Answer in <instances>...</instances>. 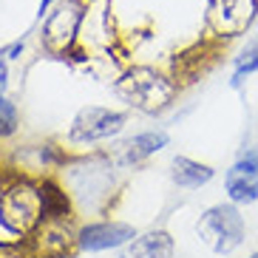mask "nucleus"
Instances as JSON below:
<instances>
[{
  "instance_id": "nucleus-1",
  "label": "nucleus",
  "mask_w": 258,
  "mask_h": 258,
  "mask_svg": "<svg viewBox=\"0 0 258 258\" xmlns=\"http://www.w3.org/2000/svg\"><path fill=\"white\" fill-rule=\"evenodd\" d=\"M46 219L43 179L17 176L0 184V230L12 238H29Z\"/></svg>"
},
{
  "instance_id": "nucleus-2",
  "label": "nucleus",
  "mask_w": 258,
  "mask_h": 258,
  "mask_svg": "<svg viewBox=\"0 0 258 258\" xmlns=\"http://www.w3.org/2000/svg\"><path fill=\"white\" fill-rule=\"evenodd\" d=\"M176 94H179V85L173 77L151 66H131L116 80V97L139 114H165L173 105Z\"/></svg>"
},
{
  "instance_id": "nucleus-3",
  "label": "nucleus",
  "mask_w": 258,
  "mask_h": 258,
  "mask_svg": "<svg viewBox=\"0 0 258 258\" xmlns=\"http://www.w3.org/2000/svg\"><path fill=\"white\" fill-rule=\"evenodd\" d=\"M196 235L210 252L216 255H230L247 241V224L233 202H221V205L207 207L196 221Z\"/></svg>"
},
{
  "instance_id": "nucleus-4",
  "label": "nucleus",
  "mask_w": 258,
  "mask_h": 258,
  "mask_svg": "<svg viewBox=\"0 0 258 258\" xmlns=\"http://www.w3.org/2000/svg\"><path fill=\"white\" fill-rule=\"evenodd\" d=\"M88 3L91 0H57L48 15L40 20V46L54 57H69L74 51L80 29H83L85 17H88Z\"/></svg>"
},
{
  "instance_id": "nucleus-5",
  "label": "nucleus",
  "mask_w": 258,
  "mask_h": 258,
  "mask_svg": "<svg viewBox=\"0 0 258 258\" xmlns=\"http://www.w3.org/2000/svg\"><path fill=\"white\" fill-rule=\"evenodd\" d=\"M207 31L213 40L227 43L247 34L258 20V0H207Z\"/></svg>"
},
{
  "instance_id": "nucleus-6",
  "label": "nucleus",
  "mask_w": 258,
  "mask_h": 258,
  "mask_svg": "<svg viewBox=\"0 0 258 258\" xmlns=\"http://www.w3.org/2000/svg\"><path fill=\"white\" fill-rule=\"evenodd\" d=\"M128 125V114L116 108H102V105H85L80 108L71 119L69 128V142L71 145H97L116 139Z\"/></svg>"
},
{
  "instance_id": "nucleus-7",
  "label": "nucleus",
  "mask_w": 258,
  "mask_h": 258,
  "mask_svg": "<svg viewBox=\"0 0 258 258\" xmlns=\"http://www.w3.org/2000/svg\"><path fill=\"white\" fill-rule=\"evenodd\" d=\"M224 196L233 205H255L258 202V148L244 151L224 173Z\"/></svg>"
},
{
  "instance_id": "nucleus-8",
  "label": "nucleus",
  "mask_w": 258,
  "mask_h": 258,
  "mask_svg": "<svg viewBox=\"0 0 258 258\" xmlns=\"http://www.w3.org/2000/svg\"><path fill=\"white\" fill-rule=\"evenodd\" d=\"M69 219L71 216L43 219V224L26 238V244L31 247V252H34L37 258H62L66 255V252L77 244V233H71Z\"/></svg>"
},
{
  "instance_id": "nucleus-9",
  "label": "nucleus",
  "mask_w": 258,
  "mask_h": 258,
  "mask_svg": "<svg viewBox=\"0 0 258 258\" xmlns=\"http://www.w3.org/2000/svg\"><path fill=\"white\" fill-rule=\"evenodd\" d=\"M134 235H137V230L131 227V224L116 221V219H105V221L85 224L77 233V247L85 252H108V250L128 247L134 241Z\"/></svg>"
},
{
  "instance_id": "nucleus-10",
  "label": "nucleus",
  "mask_w": 258,
  "mask_h": 258,
  "mask_svg": "<svg viewBox=\"0 0 258 258\" xmlns=\"http://www.w3.org/2000/svg\"><path fill=\"white\" fill-rule=\"evenodd\" d=\"M167 142H170V137H167L165 131H159V128L142 131V134H137V137L125 139V142L116 148L114 162H116V165H122V167L142 165V162H148L151 156H156L159 151H165Z\"/></svg>"
},
{
  "instance_id": "nucleus-11",
  "label": "nucleus",
  "mask_w": 258,
  "mask_h": 258,
  "mask_svg": "<svg viewBox=\"0 0 258 258\" xmlns=\"http://www.w3.org/2000/svg\"><path fill=\"white\" fill-rule=\"evenodd\" d=\"M216 179V170L210 165L190 156H176L170 162V182L182 190H202L205 184H210Z\"/></svg>"
},
{
  "instance_id": "nucleus-12",
  "label": "nucleus",
  "mask_w": 258,
  "mask_h": 258,
  "mask_svg": "<svg viewBox=\"0 0 258 258\" xmlns=\"http://www.w3.org/2000/svg\"><path fill=\"white\" fill-rule=\"evenodd\" d=\"M176 244L167 230H148L134 235V241L125 247V258H173Z\"/></svg>"
},
{
  "instance_id": "nucleus-13",
  "label": "nucleus",
  "mask_w": 258,
  "mask_h": 258,
  "mask_svg": "<svg viewBox=\"0 0 258 258\" xmlns=\"http://www.w3.org/2000/svg\"><path fill=\"white\" fill-rule=\"evenodd\" d=\"M258 74V40L247 43V48H241V54L233 62V74H230V85L241 88L247 83V77Z\"/></svg>"
},
{
  "instance_id": "nucleus-14",
  "label": "nucleus",
  "mask_w": 258,
  "mask_h": 258,
  "mask_svg": "<svg viewBox=\"0 0 258 258\" xmlns=\"http://www.w3.org/2000/svg\"><path fill=\"white\" fill-rule=\"evenodd\" d=\"M17 128H20V111L6 94H0V142L15 137Z\"/></svg>"
},
{
  "instance_id": "nucleus-15",
  "label": "nucleus",
  "mask_w": 258,
  "mask_h": 258,
  "mask_svg": "<svg viewBox=\"0 0 258 258\" xmlns=\"http://www.w3.org/2000/svg\"><path fill=\"white\" fill-rule=\"evenodd\" d=\"M9 88V60L0 57V94H6Z\"/></svg>"
},
{
  "instance_id": "nucleus-16",
  "label": "nucleus",
  "mask_w": 258,
  "mask_h": 258,
  "mask_svg": "<svg viewBox=\"0 0 258 258\" xmlns=\"http://www.w3.org/2000/svg\"><path fill=\"white\" fill-rule=\"evenodd\" d=\"M23 48H26V43H23V40H20V43H15V46H9V48H6V60H9V62L20 60V54H23Z\"/></svg>"
},
{
  "instance_id": "nucleus-17",
  "label": "nucleus",
  "mask_w": 258,
  "mask_h": 258,
  "mask_svg": "<svg viewBox=\"0 0 258 258\" xmlns=\"http://www.w3.org/2000/svg\"><path fill=\"white\" fill-rule=\"evenodd\" d=\"M54 3H57V0H40V6H37V20H43V17L48 15V9H51Z\"/></svg>"
},
{
  "instance_id": "nucleus-18",
  "label": "nucleus",
  "mask_w": 258,
  "mask_h": 258,
  "mask_svg": "<svg viewBox=\"0 0 258 258\" xmlns=\"http://www.w3.org/2000/svg\"><path fill=\"white\" fill-rule=\"evenodd\" d=\"M247 258H258V250H255V252H250V255H247Z\"/></svg>"
},
{
  "instance_id": "nucleus-19",
  "label": "nucleus",
  "mask_w": 258,
  "mask_h": 258,
  "mask_svg": "<svg viewBox=\"0 0 258 258\" xmlns=\"http://www.w3.org/2000/svg\"><path fill=\"white\" fill-rule=\"evenodd\" d=\"M0 57H6V48H0Z\"/></svg>"
}]
</instances>
